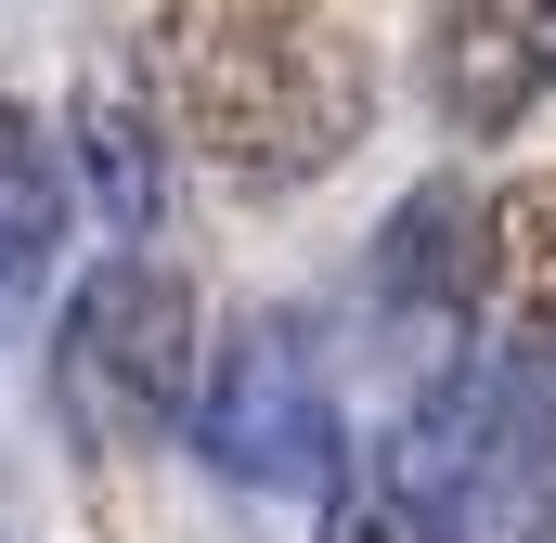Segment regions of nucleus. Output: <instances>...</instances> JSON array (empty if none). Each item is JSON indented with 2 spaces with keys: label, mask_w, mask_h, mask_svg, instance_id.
<instances>
[{
  "label": "nucleus",
  "mask_w": 556,
  "mask_h": 543,
  "mask_svg": "<svg viewBox=\"0 0 556 543\" xmlns=\"http://www.w3.org/2000/svg\"><path fill=\"white\" fill-rule=\"evenodd\" d=\"M207 389V311L168 260H104L65 324H52V414L78 453H142L168 427H194Z\"/></svg>",
  "instance_id": "3"
},
{
  "label": "nucleus",
  "mask_w": 556,
  "mask_h": 543,
  "mask_svg": "<svg viewBox=\"0 0 556 543\" xmlns=\"http://www.w3.org/2000/svg\"><path fill=\"white\" fill-rule=\"evenodd\" d=\"M155 130H168V117H142V91H117V78H91V91H78V181L104 194V220H117V233L155 220V181H168Z\"/></svg>",
  "instance_id": "9"
},
{
  "label": "nucleus",
  "mask_w": 556,
  "mask_h": 543,
  "mask_svg": "<svg viewBox=\"0 0 556 543\" xmlns=\"http://www.w3.org/2000/svg\"><path fill=\"white\" fill-rule=\"evenodd\" d=\"M479 337L556 376V168L492 194V285H479Z\"/></svg>",
  "instance_id": "7"
},
{
  "label": "nucleus",
  "mask_w": 556,
  "mask_h": 543,
  "mask_svg": "<svg viewBox=\"0 0 556 543\" xmlns=\"http://www.w3.org/2000/svg\"><path fill=\"white\" fill-rule=\"evenodd\" d=\"M376 492L440 543H556V376L492 337L440 350L376 453Z\"/></svg>",
  "instance_id": "2"
},
{
  "label": "nucleus",
  "mask_w": 556,
  "mask_h": 543,
  "mask_svg": "<svg viewBox=\"0 0 556 543\" xmlns=\"http://www.w3.org/2000/svg\"><path fill=\"white\" fill-rule=\"evenodd\" d=\"M556 91V0H427V104L453 142H505Z\"/></svg>",
  "instance_id": "5"
},
{
  "label": "nucleus",
  "mask_w": 556,
  "mask_h": 543,
  "mask_svg": "<svg viewBox=\"0 0 556 543\" xmlns=\"http://www.w3.org/2000/svg\"><path fill=\"white\" fill-rule=\"evenodd\" d=\"M194 453L247 492H350V427L324 389V350L298 311H247L220 350H207V389H194Z\"/></svg>",
  "instance_id": "4"
},
{
  "label": "nucleus",
  "mask_w": 556,
  "mask_h": 543,
  "mask_svg": "<svg viewBox=\"0 0 556 543\" xmlns=\"http://www.w3.org/2000/svg\"><path fill=\"white\" fill-rule=\"evenodd\" d=\"M52 247H65V155L39 142L26 104H0V311L52 272Z\"/></svg>",
  "instance_id": "8"
},
{
  "label": "nucleus",
  "mask_w": 556,
  "mask_h": 543,
  "mask_svg": "<svg viewBox=\"0 0 556 543\" xmlns=\"http://www.w3.org/2000/svg\"><path fill=\"white\" fill-rule=\"evenodd\" d=\"M479 285H492V194L415 181L376 220V298L402 324H427V337H479Z\"/></svg>",
  "instance_id": "6"
},
{
  "label": "nucleus",
  "mask_w": 556,
  "mask_h": 543,
  "mask_svg": "<svg viewBox=\"0 0 556 543\" xmlns=\"http://www.w3.org/2000/svg\"><path fill=\"white\" fill-rule=\"evenodd\" d=\"M155 117L194 168L285 194L376 130V52L337 0H168L155 13Z\"/></svg>",
  "instance_id": "1"
}]
</instances>
